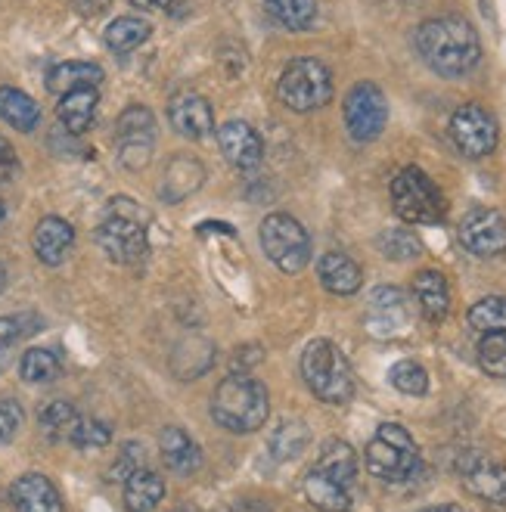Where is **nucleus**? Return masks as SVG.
<instances>
[{"label": "nucleus", "mask_w": 506, "mask_h": 512, "mask_svg": "<svg viewBox=\"0 0 506 512\" xmlns=\"http://www.w3.org/2000/svg\"><path fill=\"white\" fill-rule=\"evenodd\" d=\"M416 50L426 66L444 78H460L472 72L482 59V44L472 22L463 16H435L416 28Z\"/></svg>", "instance_id": "f257e3e1"}, {"label": "nucleus", "mask_w": 506, "mask_h": 512, "mask_svg": "<svg viewBox=\"0 0 506 512\" xmlns=\"http://www.w3.org/2000/svg\"><path fill=\"white\" fill-rule=\"evenodd\" d=\"M267 413H271V395L255 376L233 373L218 382L212 395V419L221 429L233 435H252L267 423Z\"/></svg>", "instance_id": "f03ea898"}, {"label": "nucleus", "mask_w": 506, "mask_h": 512, "mask_svg": "<svg viewBox=\"0 0 506 512\" xmlns=\"http://www.w3.org/2000/svg\"><path fill=\"white\" fill-rule=\"evenodd\" d=\"M364 460L373 478L401 485V481H410L420 472V447H416L413 435L404 426L382 423L367 444Z\"/></svg>", "instance_id": "7ed1b4c3"}, {"label": "nucleus", "mask_w": 506, "mask_h": 512, "mask_svg": "<svg viewBox=\"0 0 506 512\" xmlns=\"http://www.w3.org/2000/svg\"><path fill=\"white\" fill-rule=\"evenodd\" d=\"M302 376L314 398L326 404H348L354 398V376L348 357L326 339H314L302 354Z\"/></svg>", "instance_id": "20e7f679"}, {"label": "nucleus", "mask_w": 506, "mask_h": 512, "mask_svg": "<svg viewBox=\"0 0 506 512\" xmlns=\"http://www.w3.org/2000/svg\"><path fill=\"white\" fill-rule=\"evenodd\" d=\"M277 94L292 112H317L333 100V72L314 56H299L283 69Z\"/></svg>", "instance_id": "39448f33"}, {"label": "nucleus", "mask_w": 506, "mask_h": 512, "mask_svg": "<svg viewBox=\"0 0 506 512\" xmlns=\"http://www.w3.org/2000/svg\"><path fill=\"white\" fill-rule=\"evenodd\" d=\"M109 218L97 227V246L115 264H134L146 255V227L131 199H112Z\"/></svg>", "instance_id": "423d86ee"}, {"label": "nucleus", "mask_w": 506, "mask_h": 512, "mask_svg": "<svg viewBox=\"0 0 506 512\" xmlns=\"http://www.w3.org/2000/svg\"><path fill=\"white\" fill-rule=\"evenodd\" d=\"M261 249L283 274H299L311 261V236L286 212H274L261 221Z\"/></svg>", "instance_id": "0eeeda50"}, {"label": "nucleus", "mask_w": 506, "mask_h": 512, "mask_svg": "<svg viewBox=\"0 0 506 512\" xmlns=\"http://www.w3.org/2000/svg\"><path fill=\"white\" fill-rule=\"evenodd\" d=\"M392 205L407 224H438L444 218L441 190L420 168H404L392 180Z\"/></svg>", "instance_id": "6e6552de"}, {"label": "nucleus", "mask_w": 506, "mask_h": 512, "mask_svg": "<svg viewBox=\"0 0 506 512\" xmlns=\"http://www.w3.org/2000/svg\"><path fill=\"white\" fill-rule=\"evenodd\" d=\"M389 122V100L373 81H361L348 90L345 97V128L351 140L373 143Z\"/></svg>", "instance_id": "1a4fd4ad"}, {"label": "nucleus", "mask_w": 506, "mask_h": 512, "mask_svg": "<svg viewBox=\"0 0 506 512\" xmlns=\"http://www.w3.org/2000/svg\"><path fill=\"white\" fill-rule=\"evenodd\" d=\"M115 146L125 168L140 171L153 159L156 146V118L146 106H128L115 122Z\"/></svg>", "instance_id": "9d476101"}, {"label": "nucleus", "mask_w": 506, "mask_h": 512, "mask_svg": "<svg viewBox=\"0 0 506 512\" xmlns=\"http://www.w3.org/2000/svg\"><path fill=\"white\" fill-rule=\"evenodd\" d=\"M497 137H500V128H497V118L479 106V103H466L454 112L451 118V140L454 146L466 159H485L497 149Z\"/></svg>", "instance_id": "9b49d317"}, {"label": "nucleus", "mask_w": 506, "mask_h": 512, "mask_svg": "<svg viewBox=\"0 0 506 512\" xmlns=\"http://www.w3.org/2000/svg\"><path fill=\"white\" fill-rule=\"evenodd\" d=\"M460 243L479 258H494L506 252V218L494 208H472L460 221Z\"/></svg>", "instance_id": "f8f14e48"}, {"label": "nucleus", "mask_w": 506, "mask_h": 512, "mask_svg": "<svg viewBox=\"0 0 506 512\" xmlns=\"http://www.w3.org/2000/svg\"><path fill=\"white\" fill-rule=\"evenodd\" d=\"M463 488L491 506H506V466L488 454H466L457 463Z\"/></svg>", "instance_id": "ddd939ff"}, {"label": "nucleus", "mask_w": 506, "mask_h": 512, "mask_svg": "<svg viewBox=\"0 0 506 512\" xmlns=\"http://www.w3.org/2000/svg\"><path fill=\"white\" fill-rule=\"evenodd\" d=\"M407 295L398 286H379L370 295V311H367V329L376 339H392L407 326Z\"/></svg>", "instance_id": "4468645a"}, {"label": "nucleus", "mask_w": 506, "mask_h": 512, "mask_svg": "<svg viewBox=\"0 0 506 512\" xmlns=\"http://www.w3.org/2000/svg\"><path fill=\"white\" fill-rule=\"evenodd\" d=\"M168 118L174 131L181 137H190V140H202L215 131V112H212V103L205 97L193 94V90H181V94H174L171 103H168Z\"/></svg>", "instance_id": "2eb2a0df"}, {"label": "nucleus", "mask_w": 506, "mask_h": 512, "mask_svg": "<svg viewBox=\"0 0 506 512\" xmlns=\"http://www.w3.org/2000/svg\"><path fill=\"white\" fill-rule=\"evenodd\" d=\"M218 143H221L224 159L233 168H240V171H252L264 159V143L255 134V128L246 125V122H236V118H233V122H227V125H221Z\"/></svg>", "instance_id": "dca6fc26"}, {"label": "nucleus", "mask_w": 506, "mask_h": 512, "mask_svg": "<svg viewBox=\"0 0 506 512\" xmlns=\"http://www.w3.org/2000/svg\"><path fill=\"white\" fill-rule=\"evenodd\" d=\"M202 184H205V168H202V162H199L196 156H190V153H177V156L165 165L159 196H162L165 202H184V199H190Z\"/></svg>", "instance_id": "f3484780"}, {"label": "nucleus", "mask_w": 506, "mask_h": 512, "mask_svg": "<svg viewBox=\"0 0 506 512\" xmlns=\"http://www.w3.org/2000/svg\"><path fill=\"white\" fill-rule=\"evenodd\" d=\"M13 506L16 512H63V497L47 475L28 472L13 481Z\"/></svg>", "instance_id": "a211bd4d"}, {"label": "nucleus", "mask_w": 506, "mask_h": 512, "mask_svg": "<svg viewBox=\"0 0 506 512\" xmlns=\"http://www.w3.org/2000/svg\"><path fill=\"white\" fill-rule=\"evenodd\" d=\"M75 243V230L69 221L63 218H41L38 227H35V236H32V246H35V255L38 261H44L47 267H56V264H63L69 249Z\"/></svg>", "instance_id": "6ab92c4d"}, {"label": "nucleus", "mask_w": 506, "mask_h": 512, "mask_svg": "<svg viewBox=\"0 0 506 512\" xmlns=\"http://www.w3.org/2000/svg\"><path fill=\"white\" fill-rule=\"evenodd\" d=\"M317 277H320L323 289L333 295H354L364 283L361 267H357V261L348 258L345 252H326L317 261Z\"/></svg>", "instance_id": "aec40b11"}, {"label": "nucleus", "mask_w": 506, "mask_h": 512, "mask_svg": "<svg viewBox=\"0 0 506 512\" xmlns=\"http://www.w3.org/2000/svg\"><path fill=\"white\" fill-rule=\"evenodd\" d=\"M413 295L426 320L438 323L451 314V289L438 270H420V274L413 277Z\"/></svg>", "instance_id": "412c9836"}, {"label": "nucleus", "mask_w": 506, "mask_h": 512, "mask_svg": "<svg viewBox=\"0 0 506 512\" xmlns=\"http://www.w3.org/2000/svg\"><path fill=\"white\" fill-rule=\"evenodd\" d=\"M159 447H162V460L177 475H193L202 466V450L193 441V435H187L184 429L168 426L159 438Z\"/></svg>", "instance_id": "4be33fe9"}, {"label": "nucleus", "mask_w": 506, "mask_h": 512, "mask_svg": "<svg viewBox=\"0 0 506 512\" xmlns=\"http://www.w3.org/2000/svg\"><path fill=\"white\" fill-rule=\"evenodd\" d=\"M103 81V69L97 63H84V59H66L47 72V90L50 94H72V90L97 87Z\"/></svg>", "instance_id": "5701e85b"}, {"label": "nucleus", "mask_w": 506, "mask_h": 512, "mask_svg": "<svg viewBox=\"0 0 506 512\" xmlns=\"http://www.w3.org/2000/svg\"><path fill=\"white\" fill-rule=\"evenodd\" d=\"M305 497L317 512H348L351 509V488L339 485L330 475L317 469L308 472L305 478Z\"/></svg>", "instance_id": "b1692460"}, {"label": "nucleus", "mask_w": 506, "mask_h": 512, "mask_svg": "<svg viewBox=\"0 0 506 512\" xmlns=\"http://www.w3.org/2000/svg\"><path fill=\"white\" fill-rule=\"evenodd\" d=\"M165 500V481L153 469H137L125 481V506L128 512H156V506Z\"/></svg>", "instance_id": "393cba45"}, {"label": "nucleus", "mask_w": 506, "mask_h": 512, "mask_svg": "<svg viewBox=\"0 0 506 512\" xmlns=\"http://www.w3.org/2000/svg\"><path fill=\"white\" fill-rule=\"evenodd\" d=\"M97 87H84L72 90V94L59 97V122L69 134H84L94 125V112H97Z\"/></svg>", "instance_id": "a878e982"}, {"label": "nucleus", "mask_w": 506, "mask_h": 512, "mask_svg": "<svg viewBox=\"0 0 506 512\" xmlns=\"http://www.w3.org/2000/svg\"><path fill=\"white\" fill-rule=\"evenodd\" d=\"M0 118L22 131V134H32L41 122V106L25 94V90L16 87H0Z\"/></svg>", "instance_id": "bb28decb"}, {"label": "nucleus", "mask_w": 506, "mask_h": 512, "mask_svg": "<svg viewBox=\"0 0 506 512\" xmlns=\"http://www.w3.org/2000/svg\"><path fill=\"white\" fill-rule=\"evenodd\" d=\"M317 472L323 475H330L333 481H339V485L351 488L354 485V478H357V457H354V450L351 444L345 441H326L323 450H320V460L314 463Z\"/></svg>", "instance_id": "cd10ccee"}, {"label": "nucleus", "mask_w": 506, "mask_h": 512, "mask_svg": "<svg viewBox=\"0 0 506 512\" xmlns=\"http://www.w3.org/2000/svg\"><path fill=\"white\" fill-rule=\"evenodd\" d=\"M153 35V25L140 16H118L106 25V47L115 53H131Z\"/></svg>", "instance_id": "c85d7f7f"}, {"label": "nucleus", "mask_w": 506, "mask_h": 512, "mask_svg": "<svg viewBox=\"0 0 506 512\" xmlns=\"http://www.w3.org/2000/svg\"><path fill=\"white\" fill-rule=\"evenodd\" d=\"M311 441V429L302 419H283L277 426V432L271 435V454L277 463H286V460H295L305 454V447Z\"/></svg>", "instance_id": "c756f323"}, {"label": "nucleus", "mask_w": 506, "mask_h": 512, "mask_svg": "<svg viewBox=\"0 0 506 512\" xmlns=\"http://www.w3.org/2000/svg\"><path fill=\"white\" fill-rule=\"evenodd\" d=\"M267 13L292 32H305L317 19V0H267Z\"/></svg>", "instance_id": "7c9ffc66"}, {"label": "nucleus", "mask_w": 506, "mask_h": 512, "mask_svg": "<svg viewBox=\"0 0 506 512\" xmlns=\"http://www.w3.org/2000/svg\"><path fill=\"white\" fill-rule=\"evenodd\" d=\"M19 376L28 385H47L59 376V360L47 348H28L19 360Z\"/></svg>", "instance_id": "2f4dec72"}, {"label": "nucleus", "mask_w": 506, "mask_h": 512, "mask_svg": "<svg viewBox=\"0 0 506 512\" xmlns=\"http://www.w3.org/2000/svg\"><path fill=\"white\" fill-rule=\"evenodd\" d=\"M469 326L479 329V333H500V329H506V298L488 295L475 301L469 308Z\"/></svg>", "instance_id": "473e14b6"}, {"label": "nucleus", "mask_w": 506, "mask_h": 512, "mask_svg": "<svg viewBox=\"0 0 506 512\" xmlns=\"http://www.w3.org/2000/svg\"><path fill=\"white\" fill-rule=\"evenodd\" d=\"M41 429L47 432V438H53V441H63V438H69L72 435V429H75V423H78V410L69 404V401H53V404H47L44 410H41Z\"/></svg>", "instance_id": "72a5a7b5"}, {"label": "nucleus", "mask_w": 506, "mask_h": 512, "mask_svg": "<svg viewBox=\"0 0 506 512\" xmlns=\"http://www.w3.org/2000/svg\"><path fill=\"white\" fill-rule=\"evenodd\" d=\"M38 323H41V320L32 317V314L0 317V370L7 367V360H10L13 348H16L25 336H32V329H35Z\"/></svg>", "instance_id": "f704fd0d"}, {"label": "nucleus", "mask_w": 506, "mask_h": 512, "mask_svg": "<svg viewBox=\"0 0 506 512\" xmlns=\"http://www.w3.org/2000/svg\"><path fill=\"white\" fill-rule=\"evenodd\" d=\"M389 382L401 391V395H410V398H420L429 391V373L416 364V360H401L389 370Z\"/></svg>", "instance_id": "c9c22d12"}, {"label": "nucleus", "mask_w": 506, "mask_h": 512, "mask_svg": "<svg viewBox=\"0 0 506 512\" xmlns=\"http://www.w3.org/2000/svg\"><path fill=\"white\" fill-rule=\"evenodd\" d=\"M479 367L494 379H506V329L482 336V342H479Z\"/></svg>", "instance_id": "e433bc0d"}, {"label": "nucleus", "mask_w": 506, "mask_h": 512, "mask_svg": "<svg viewBox=\"0 0 506 512\" xmlns=\"http://www.w3.org/2000/svg\"><path fill=\"white\" fill-rule=\"evenodd\" d=\"M376 246H379V252L389 261H410V258H416V255L423 252V243L413 233H407V230H385V233H379Z\"/></svg>", "instance_id": "4c0bfd02"}, {"label": "nucleus", "mask_w": 506, "mask_h": 512, "mask_svg": "<svg viewBox=\"0 0 506 512\" xmlns=\"http://www.w3.org/2000/svg\"><path fill=\"white\" fill-rule=\"evenodd\" d=\"M69 441L75 447H81V450H97V447H106L112 441V432H109L106 423H100V419H84L81 416L75 423V429H72V435H69Z\"/></svg>", "instance_id": "58836bf2"}, {"label": "nucleus", "mask_w": 506, "mask_h": 512, "mask_svg": "<svg viewBox=\"0 0 506 512\" xmlns=\"http://www.w3.org/2000/svg\"><path fill=\"white\" fill-rule=\"evenodd\" d=\"M22 429V407L13 398H0V444H10Z\"/></svg>", "instance_id": "ea45409f"}, {"label": "nucleus", "mask_w": 506, "mask_h": 512, "mask_svg": "<svg viewBox=\"0 0 506 512\" xmlns=\"http://www.w3.org/2000/svg\"><path fill=\"white\" fill-rule=\"evenodd\" d=\"M137 469H143V447L131 441V444L122 447V457H118L115 466L109 469V478H115V481H128Z\"/></svg>", "instance_id": "a19ab883"}, {"label": "nucleus", "mask_w": 506, "mask_h": 512, "mask_svg": "<svg viewBox=\"0 0 506 512\" xmlns=\"http://www.w3.org/2000/svg\"><path fill=\"white\" fill-rule=\"evenodd\" d=\"M16 168V149L10 146V140L0 137V174H7Z\"/></svg>", "instance_id": "79ce46f5"}, {"label": "nucleus", "mask_w": 506, "mask_h": 512, "mask_svg": "<svg viewBox=\"0 0 506 512\" xmlns=\"http://www.w3.org/2000/svg\"><path fill=\"white\" fill-rule=\"evenodd\" d=\"M72 4H75V10L84 13V16H97V13H103V10L112 4V0H72Z\"/></svg>", "instance_id": "37998d69"}, {"label": "nucleus", "mask_w": 506, "mask_h": 512, "mask_svg": "<svg viewBox=\"0 0 506 512\" xmlns=\"http://www.w3.org/2000/svg\"><path fill=\"white\" fill-rule=\"evenodd\" d=\"M233 512H274V509L267 506L264 500H240L233 506Z\"/></svg>", "instance_id": "c03bdc74"}, {"label": "nucleus", "mask_w": 506, "mask_h": 512, "mask_svg": "<svg viewBox=\"0 0 506 512\" xmlns=\"http://www.w3.org/2000/svg\"><path fill=\"white\" fill-rule=\"evenodd\" d=\"M140 10H174V0H131Z\"/></svg>", "instance_id": "a18cd8bd"}, {"label": "nucleus", "mask_w": 506, "mask_h": 512, "mask_svg": "<svg viewBox=\"0 0 506 512\" xmlns=\"http://www.w3.org/2000/svg\"><path fill=\"white\" fill-rule=\"evenodd\" d=\"M426 512H463L457 503H438V506H429Z\"/></svg>", "instance_id": "49530a36"}, {"label": "nucleus", "mask_w": 506, "mask_h": 512, "mask_svg": "<svg viewBox=\"0 0 506 512\" xmlns=\"http://www.w3.org/2000/svg\"><path fill=\"white\" fill-rule=\"evenodd\" d=\"M7 283H10V274H7V267H4V264H0V292H4V289H7Z\"/></svg>", "instance_id": "de8ad7c7"}, {"label": "nucleus", "mask_w": 506, "mask_h": 512, "mask_svg": "<svg viewBox=\"0 0 506 512\" xmlns=\"http://www.w3.org/2000/svg\"><path fill=\"white\" fill-rule=\"evenodd\" d=\"M4 215H7V208H4V199H0V221H4Z\"/></svg>", "instance_id": "09e8293b"}, {"label": "nucleus", "mask_w": 506, "mask_h": 512, "mask_svg": "<svg viewBox=\"0 0 506 512\" xmlns=\"http://www.w3.org/2000/svg\"><path fill=\"white\" fill-rule=\"evenodd\" d=\"M177 512H190V509H177Z\"/></svg>", "instance_id": "8fccbe9b"}]
</instances>
